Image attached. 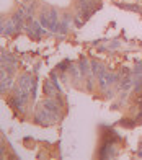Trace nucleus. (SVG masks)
<instances>
[{"label": "nucleus", "mask_w": 142, "mask_h": 160, "mask_svg": "<svg viewBox=\"0 0 142 160\" xmlns=\"http://www.w3.org/2000/svg\"><path fill=\"white\" fill-rule=\"evenodd\" d=\"M39 23L42 25V28H46L49 31H56L57 30V12L56 10H49V12H42V15L39 18Z\"/></svg>", "instance_id": "nucleus-1"}, {"label": "nucleus", "mask_w": 142, "mask_h": 160, "mask_svg": "<svg viewBox=\"0 0 142 160\" xmlns=\"http://www.w3.org/2000/svg\"><path fill=\"white\" fill-rule=\"evenodd\" d=\"M129 87H131V78L127 77V78H124V82L121 83V88H123V90H126V88H129Z\"/></svg>", "instance_id": "nucleus-6"}, {"label": "nucleus", "mask_w": 142, "mask_h": 160, "mask_svg": "<svg viewBox=\"0 0 142 160\" xmlns=\"http://www.w3.org/2000/svg\"><path fill=\"white\" fill-rule=\"evenodd\" d=\"M67 30H69V17L66 15V20L64 21H59V25H57V33H61V34H66L67 33Z\"/></svg>", "instance_id": "nucleus-5"}, {"label": "nucleus", "mask_w": 142, "mask_h": 160, "mask_svg": "<svg viewBox=\"0 0 142 160\" xmlns=\"http://www.w3.org/2000/svg\"><path fill=\"white\" fill-rule=\"evenodd\" d=\"M46 92H47V93H52V92H54V90H52V87H51V83H49V82L46 83Z\"/></svg>", "instance_id": "nucleus-7"}, {"label": "nucleus", "mask_w": 142, "mask_h": 160, "mask_svg": "<svg viewBox=\"0 0 142 160\" xmlns=\"http://www.w3.org/2000/svg\"><path fill=\"white\" fill-rule=\"evenodd\" d=\"M41 26L42 25L39 23V21H31V23L26 26V31L30 33L33 38H39V36H42V33H44V30H42Z\"/></svg>", "instance_id": "nucleus-2"}, {"label": "nucleus", "mask_w": 142, "mask_h": 160, "mask_svg": "<svg viewBox=\"0 0 142 160\" xmlns=\"http://www.w3.org/2000/svg\"><path fill=\"white\" fill-rule=\"evenodd\" d=\"M18 2H21V3H26V2H28V0H18Z\"/></svg>", "instance_id": "nucleus-8"}, {"label": "nucleus", "mask_w": 142, "mask_h": 160, "mask_svg": "<svg viewBox=\"0 0 142 160\" xmlns=\"http://www.w3.org/2000/svg\"><path fill=\"white\" fill-rule=\"evenodd\" d=\"M98 78H100V87L103 90H106L110 85H113L118 80V77L115 74H103L101 77H98Z\"/></svg>", "instance_id": "nucleus-3"}, {"label": "nucleus", "mask_w": 142, "mask_h": 160, "mask_svg": "<svg viewBox=\"0 0 142 160\" xmlns=\"http://www.w3.org/2000/svg\"><path fill=\"white\" fill-rule=\"evenodd\" d=\"M90 2H93V0H90Z\"/></svg>", "instance_id": "nucleus-9"}, {"label": "nucleus", "mask_w": 142, "mask_h": 160, "mask_svg": "<svg viewBox=\"0 0 142 160\" xmlns=\"http://www.w3.org/2000/svg\"><path fill=\"white\" fill-rule=\"evenodd\" d=\"M44 108H46V110H49L51 113H54V114H59V106L56 105L54 100H46L44 101Z\"/></svg>", "instance_id": "nucleus-4"}]
</instances>
